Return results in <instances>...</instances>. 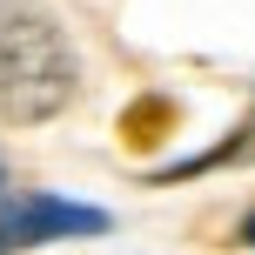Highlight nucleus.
<instances>
[{
	"label": "nucleus",
	"instance_id": "nucleus-1",
	"mask_svg": "<svg viewBox=\"0 0 255 255\" xmlns=\"http://www.w3.org/2000/svg\"><path fill=\"white\" fill-rule=\"evenodd\" d=\"M81 94V54L40 0H0V121L40 128Z\"/></svg>",
	"mask_w": 255,
	"mask_h": 255
},
{
	"label": "nucleus",
	"instance_id": "nucleus-2",
	"mask_svg": "<svg viewBox=\"0 0 255 255\" xmlns=\"http://www.w3.org/2000/svg\"><path fill=\"white\" fill-rule=\"evenodd\" d=\"M108 208H88V202H67V195H40V188H20L0 202V242L7 249H40V242H61V235H108Z\"/></svg>",
	"mask_w": 255,
	"mask_h": 255
},
{
	"label": "nucleus",
	"instance_id": "nucleus-3",
	"mask_svg": "<svg viewBox=\"0 0 255 255\" xmlns=\"http://www.w3.org/2000/svg\"><path fill=\"white\" fill-rule=\"evenodd\" d=\"M229 161H255V108L235 134H222V148L195 154V161H175V168H154V181H188V175H208V168H229Z\"/></svg>",
	"mask_w": 255,
	"mask_h": 255
},
{
	"label": "nucleus",
	"instance_id": "nucleus-4",
	"mask_svg": "<svg viewBox=\"0 0 255 255\" xmlns=\"http://www.w3.org/2000/svg\"><path fill=\"white\" fill-rule=\"evenodd\" d=\"M235 242H242V249H255V208H249L242 222H235Z\"/></svg>",
	"mask_w": 255,
	"mask_h": 255
},
{
	"label": "nucleus",
	"instance_id": "nucleus-5",
	"mask_svg": "<svg viewBox=\"0 0 255 255\" xmlns=\"http://www.w3.org/2000/svg\"><path fill=\"white\" fill-rule=\"evenodd\" d=\"M0 202H7V181H0Z\"/></svg>",
	"mask_w": 255,
	"mask_h": 255
},
{
	"label": "nucleus",
	"instance_id": "nucleus-6",
	"mask_svg": "<svg viewBox=\"0 0 255 255\" xmlns=\"http://www.w3.org/2000/svg\"><path fill=\"white\" fill-rule=\"evenodd\" d=\"M0 255H7V242H0Z\"/></svg>",
	"mask_w": 255,
	"mask_h": 255
}]
</instances>
